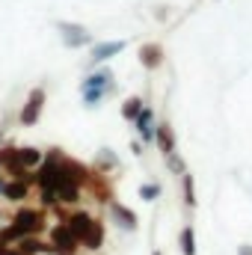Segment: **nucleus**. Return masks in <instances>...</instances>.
<instances>
[{
  "label": "nucleus",
  "mask_w": 252,
  "mask_h": 255,
  "mask_svg": "<svg viewBox=\"0 0 252 255\" xmlns=\"http://www.w3.org/2000/svg\"><path fill=\"white\" fill-rule=\"evenodd\" d=\"M113 92H116V83H113V71H110V68H98V71L86 74L83 83H80L83 107H89V110H95V107H98L107 95H113Z\"/></svg>",
  "instance_id": "1"
},
{
  "label": "nucleus",
  "mask_w": 252,
  "mask_h": 255,
  "mask_svg": "<svg viewBox=\"0 0 252 255\" xmlns=\"http://www.w3.org/2000/svg\"><path fill=\"white\" fill-rule=\"evenodd\" d=\"M9 226L18 232V238L42 235L45 232V208H18Z\"/></svg>",
  "instance_id": "2"
},
{
  "label": "nucleus",
  "mask_w": 252,
  "mask_h": 255,
  "mask_svg": "<svg viewBox=\"0 0 252 255\" xmlns=\"http://www.w3.org/2000/svg\"><path fill=\"white\" fill-rule=\"evenodd\" d=\"M45 101H48V92H45V86H36V89H30V92H27V101H24V107H21V113H18V122H21L24 128H33L39 119H42Z\"/></svg>",
  "instance_id": "3"
},
{
  "label": "nucleus",
  "mask_w": 252,
  "mask_h": 255,
  "mask_svg": "<svg viewBox=\"0 0 252 255\" xmlns=\"http://www.w3.org/2000/svg\"><path fill=\"white\" fill-rule=\"evenodd\" d=\"M48 247H51V253L54 255H77L80 250V244H77V238L71 235V229L63 223H57V226H51V241H48Z\"/></svg>",
  "instance_id": "4"
},
{
  "label": "nucleus",
  "mask_w": 252,
  "mask_h": 255,
  "mask_svg": "<svg viewBox=\"0 0 252 255\" xmlns=\"http://www.w3.org/2000/svg\"><path fill=\"white\" fill-rule=\"evenodd\" d=\"M57 30H60V39H63L65 48H83V45H92V33H89L83 24L60 21V24H57Z\"/></svg>",
  "instance_id": "5"
},
{
  "label": "nucleus",
  "mask_w": 252,
  "mask_h": 255,
  "mask_svg": "<svg viewBox=\"0 0 252 255\" xmlns=\"http://www.w3.org/2000/svg\"><path fill=\"white\" fill-rule=\"evenodd\" d=\"M125 51V42L119 39V42H98V45H92V51H89V65H98V63H107L110 57H116V54H122Z\"/></svg>",
  "instance_id": "6"
},
{
  "label": "nucleus",
  "mask_w": 252,
  "mask_h": 255,
  "mask_svg": "<svg viewBox=\"0 0 252 255\" xmlns=\"http://www.w3.org/2000/svg\"><path fill=\"white\" fill-rule=\"evenodd\" d=\"M30 178H6V187H3V196L0 199H6V202H24L27 196H30Z\"/></svg>",
  "instance_id": "7"
},
{
  "label": "nucleus",
  "mask_w": 252,
  "mask_h": 255,
  "mask_svg": "<svg viewBox=\"0 0 252 255\" xmlns=\"http://www.w3.org/2000/svg\"><path fill=\"white\" fill-rule=\"evenodd\" d=\"M92 223H95V217H92V214H86V211H74V214H68V217H65V226L71 229V235L77 238V244L83 241V235L89 232V226H92Z\"/></svg>",
  "instance_id": "8"
},
{
  "label": "nucleus",
  "mask_w": 252,
  "mask_h": 255,
  "mask_svg": "<svg viewBox=\"0 0 252 255\" xmlns=\"http://www.w3.org/2000/svg\"><path fill=\"white\" fill-rule=\"evenodd\" d=\"M139 63H142V68H148V71L160 68V65H163V48H160L157 42H145V45L139 48Z\"/></svg>",
  "instance_id": "9"
},
{
  "label": "nucleus",
  "mask_w": 252,
  "mask_h": 255,
  "mask_svg": "<svg viewBox=\"0 0 252 255\" xmlns=\"http://www.w3.org/2000/svg\"><path fill=\"white\" fill-rule=\"evenodd\" d=\"M154 142H157V148L163 151V157L175 151V130H172V125H169V122L154 125Z\"/></svg>",
  "instance_id": "10"
},
{
  "label": "nucleus",
  "mask_w": 252,
  "mask_h": 255,
  "mask_svg": "<svg viewBox=\"0 0 252 255\" xmlns=\"http://www.w3.org/2000/svg\"><path fill=\"white\" fill-rule=\"evenodd\" d=\"M110 214H113V220L125 229V232H136V214L127 208V205H122V202H110Z\"/></svg>",
  "instance_id": "11"
},
{
  "label": "nucleus",
  "mask_w": 252,
  "mask_h": 255,
  "mask_svg": "<svg viewBox=\"0 0 252 255\" xmlns=\"http://www.w3.org/2000/svg\"><path fill=\"white\" fill-rule=\"evenodd\" d=\"M133 125H136V133L142 136V142H154V113H151V107H142L139 116L133 119Z\"/></svg>",
  "instance_id": "12"
},
{
  "label": "nucleus",
  "mask_w": 252,
  "mask_h": 255,
  "mask_svg": "<svg viewBox=\"0 0 252 255\" xmlns=\"http://www.w3.org/2000/svg\"><path fill=\"white\" fill-rule=\"evenodd\" d=\"M80 247H83V250H89V253L101 250V247H104V223H98V220H95V223L89 226V232L83 235Z\"/></svg>",
  "instance_id": "13"
},
{
  "label": "nucleus",
  "mask_w": 252,
  "mask_h": 255,
  "mask_svg": "<svg viewBox=\"0 0 252 255\" xmlns=\"http://www.w3.org/2000/svg\"><path fill=\"white\" fill-rule=\"evenodd\" d=\"M15 250L21 255H42V253H51V247L39 238V235H30V238H21L18 244H15Z\"/></svg>",
  "instance_id": "14"
},
{
  "label": "nucleus",
  "mask_w": 252,
  "mask_h": 255,
  "mask_svg": "<svg viewBox=\"0 0 252 255\" xmlns=\"http://www.w3.org/2000/svg\"><path fill=\"white\" fill-rule=\"evenodd\" d=\"M54 193H57V202L60 205H77L80 202V187L77 184H60Z\"/></svg>",
  "instance_id": "15"
},
{
  "label": "nucleus",
  "mask_w": 252,
  "mask_h": 255,
  "mask_svg": "<svg viewBox=\"0 0 252 255\" xmlns=\"http://www.w3.org/2000/svg\"><path fill=\"white\" fill-rule=\"evenodd\" d=\"M178 247H181V255H196V229H193V226H184V229H181Z\"/></svg>",
  "instance_id": "16"
},
{
  "label": "nucleus",
  "mask_w": 252,
  "mask_h": 255,
  "mask_svg": "<svg viewBox=\"0 0 252 255\" xmlns=\"http://www.w3.org/2000/svg\"><path fill=\"white\" fill-rule=\"evenodd\" d=\"M181 187H184V205H187V208H196V205H199V199H196V181H193V175H190V172L181 175Z\"/></svg>",
  "instance_id": "17"
},
{
  "label": "nucleus",
  "mask_w": 252,
  "mask_h": 255,
  "mask_svg": "<svg viewBox=\"0 0 252 255\" xmlns=\"http://www.w3.org/2000/svg\"><path fill=\"white\" fill-rule=\"evenodd\" d=\"M142 107H145V104H142V98H139V95H130L125 104H122V116H125L127 122H133V119L139 116V110H142Z\"/></svg>",
  "instance_id": "18"
},
{
  "label": "nucleus",
  "mask_w": 252,
  "mask_h": 255,
  "mask_svg": "<svg viewBox=\"0 0 252 255\" xmlns=\"http://www.w3.org/2000/svg\"><path fill=\"white\" fill-rule=\"evenodd\" d=\"M157 196H160V184H139V199L154 202Z\"/></svg>",
  "instance_id": "19"
},
{
  "label": "nucleus",
  "mask_w": 252,
  "mask_h": 255,
  "mask_svg": "<svg viewBox=\"0 0 252 255\" xmlns=\"http://www.w3.org/2000/svg\"><path fill=\"white\" fill-rule=\"evenodd\" d=\"M166 163H169V169L175 172V175H184L187 169H184V160L178 157V151H172V154H166Z\"/></svg>",
  "instance_id": "20"
},
{
  "label": "nucleus",
  "mask_w": 252,
  "mask_h": 255,
  "mask_svg": "<svg viewBox=\"0 0 252 255\" xmlns=\"http://www.w3.org/2000/svg\"><path fill=\"white\" fill-rule=\"evenodd\" d=\"M98 166L104 169V166H119V160H116V154L110 151V148H101V154H98Z\"/></svg>",
  "instance_id": "21"
},
{
  "label": "nucleus",
  "mask_w": 252,
  "mask_h": 255,
  "mask_svg": "<svg viewBox=\"0 0 252 255\" xmlns=\"http://www.w3.org/2000/svg\"><path fill=\"white\" fill-rule=\"evenodd\" d=\"M0 255H21V253H18L15 247H3V244H0Z\"/></svg>",
  "instance_id": "22"
},
{
  "label": "nucleus",
  "mask_w": 252,
  "mask_h": 255,
  "mask_svg": "<svg viewBox=\"0 0 252 255\" xmlns=\"http://www.w3.org/2000/svg\"><path fill=\"white\" fill-rule=\"evenodd\" d=\"M238 255H252V244H244V247H238Z\"/></svg>",
  "instance_id": "23"
},
{
  "label": "nucleus",
  "mask_w": 252,
  "mask_h": 255,
  "mask_svg": "<svg viewBox=\"0 0 252 255\" xmlns=\"http://www.w3.org/2000/svg\"><path fill=\"white\" fill-rule=\"evenodd\" d=\"M130 151H133V154H142V145H139V142L133 139V142H130Z\"/></svg>",
  "instance_id": "24"
},
{
  "label": "nucleus",
  "mask_w": 252,
  "mask_h": 255,
  "mask_svg": "<svg viewBox=\"0 0 252 255\" xmlns=\"http://www.w3.org/2000/svg\"><path fill=\"white\" fill-rule=\"evenodd\" d=\"M3 187H6V175H0V196H3Z\"/></svg>",
  "instance_id": "25"
},
{
  "label": "nucleus",
  "mask_w": 252,
  "mask_h": 255,
  "mask_svg": "<svg viewBox=\"0 0 252 255\" xmlns=\"http://www.w3.org/2000/svg\"><path fill=\"white\" fill-rule=\"evenodd\" d=\"M3 136H6V130H3V128H0V142H3Z\"/></svg>",
  "instance_id": "26"
},
{
  "label": "nucleus",
  "mask_w": 252,
  "mask_h": 255,
  "mask_svg": "<svg viewBox=\"0 0 252 255\" xmlns=\"http://www.w3.org/2000/svg\"><path fill=\"white\" fill-rule=\"evenodd\" d=\"M151 255H163V253H157V250H154V253H151Z\"/></svg>",
  "instance_id": "27"
},
{
  "label": "nucleus",
  "mask_w": 252,
  "mask_h": 255,
  "mask_svg": "<svg viewBox=\"0 0 252 255\" xmlns=\"http://www.w3.org/2000/svg\"><path fill=\"white\" fill-rule=\"evenodd\" d=\"M0 223H3V214H0Z\"/></svg>",
  "instance_id": "28"
}]
</instances>
